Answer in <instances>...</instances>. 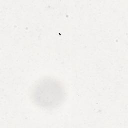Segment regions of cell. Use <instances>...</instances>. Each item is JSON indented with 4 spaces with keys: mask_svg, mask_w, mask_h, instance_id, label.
<instances>
[{
    "mask_svg": "<svg viewBox=\"0 0 128 128\" xmlns=\"http://www.w3.org/2000/svg\"><path fill=\"white\" fill-rule=\"evenodd\" d=\"M34 102L38 106L52 108L60 106L64 100L66 90L64 85L58 80L44 78L38 80L31 92Z\"/></svg>",
    "mask_w": 128,
    "mask_h": 128,
    "instance_id": "6da1fadb",
    "label": "cell"
}]
</instances>
